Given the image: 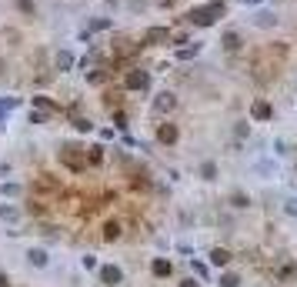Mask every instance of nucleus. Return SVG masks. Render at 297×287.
Returning a JSON list of instances; mask_svg holds the SVG:
<instances>
[{
    "instance_id": "obj_1",
    "label": "nucleus",
    "mask_w": 297,
    "mask_h": 287,
    "mask_svg": "<svg viewBox=\"0 0 297 287\" xmlns=\"http://www.w3.org/2000/svg\"><path fill=\"white\" fill-rule=\"evenodd\" d=\"M224 14H227L224 4H207V7L191 10V14H187V20H191V24H197V27H207V24H214L217 17H224Z\"/></svg>"
},
{
    "instance_id": "obj_2",
    "label": "nucleus",
    "mask_w": 297,
    "mask_h": 287,
    "mask_svg": "<svg viewBox=\"0 0 297 287\" xmlns=\"http://www.w3.org/2000/svg\"><path fill=\"white\" fill-rule=\"evenodd\" d=\"M177 107V97L170 94V90H164V94L154 97V114H170Z\"/></svg>"
},
{
    "instance_id": "obj_3",
    "label": "nucleus",
    "mask_w": 297,
    "mask_h": 287,
    "mask_svg": "<svg viewBox=\"0 0 297 287\" xmlns=\"http://www.w3.org/2000/svg\"><path fill=\"white\" fill-rule=\"evenodd\" d=\"M147 84H151V74H144V70L127 74V87H130V90H144Z\"/></svg>"
},
{
    "instance_id": "obj_4",
    "label": "nucleus",
    "mask_w": 297,
    "mask_h": 287,
    "mask_svg": "<svg viewBox=\"0 0 297 287\" xmlns=\"http://www.w3.org/2000/svg\"><path fill=\"white\" fill-rule=\"evenodd\" d=\"M121 267H114V264H107V267H100V280L104 284H121Z\"/></svg>"
},
{
    "instance_id": "obj_5",
    "label": "nucleus",
    "mask_w": 297,
    "mask_h": 287,
    "mask_svg": "<svg viewBox=\"0 0 297 287\" xmlns=\"http://www.w3.org/2000/svg\"><path fill=\"white\" fill-rule=\"evenodd\" d=\"M220 44H224V50H241V33H237V30H227L224 37H220Z\"/></svg>"
},
{
    "instance_id": "obj_6",
    "label": "nucleus",
    "mask_w": 297,
    "mask_h": 287,
    "mask_svg": "<svg viewBox=\"0 0 297 287\" xmlns=\"http://www.w3.org/2000/svg\"><path fill=\"white\" fill-rule=\"evenodd\" d=\"M144 40L147 44H157V40H170V33H167V27H151V30L144 33Z\"/></svg>"
},
{
    "instance_id": "obj_7",
    "label": "nucleus",
    "mask_w": 297,
    "mask_h": 287,
    "mask_svg": "<svg viewBox=\"0 0 297 287\" xmlns=\"http://www.w3.org/2000/svg\"><path fill=\"white\" fill-rule=\"evenodd\" d=\"M27 261H30L33 267H47V250H41V247L27 250Z\"/></svg>"
},
{
    "instance_id": "obj_8",
    "label": "nucleus",
    "mask_w": 297,
    "mask_h": 287,
    "mask_svg": "<svg viewBox=\"0 0 297 287\" xmlns=\"http://www.w3.org/2000/svg\"><path fill=\"white\" fill-rule=\"evenodd\" d=\"M254 24L257 27H277V17L271 10H261V14H254Z\"/></svg>"
},
{
    "instance_id": "obj_9",
    "label": "nucleus",
    "mask_w": 297,
    "mask_h": 287,
    "mask_svg": "<svg viewBox=\"0 0 297 287\" xmlns=\"http://www.w3.org/2000/svg\"><path fill=\"white\" fill-rule=\"evenodd\" d=\"M227 261H231V250H224V247H214V250H210V264H214V267H224Z\"/></svg>"
},
{
    "instance_id": "obj_10",
    "label": "nucleus",
    "mask_w": 297,
    "mask_h": 287,
    "mask_svg": "<svg viewBox=\"0 0 297 287\" xmlns=\"http://www.w3.org/2000/svg\"><path fill=\"white\" fill-rule=\"evenodd\" d=\"M250 114H254L257 120H267L274 111H271V104H267V100H257V104H254V111H250Z\"/></svg>"
},
{
    "instance_id": "obj_11",
    "label": "nucleus",
    "mask_w": 297,
    "mask_h": 287,
    "mask_svg": "<svg viewBox=\"0 0 297 287\" xmlns=\"http://www.w3.org/2000/svg\"><path fill=\"white\" fill-rule=\"evenodd\" d=\"M17 217H20V210H17L14 204H0V221H10V224H14Z\"/></svg>"
},
{
    "instance_id": "obj_12",
    "label": "nucleus",
    "mask_w": 297,
    "mask_h": 287,
    "mask_svg": "<svg viewBox=\"0 0 297 287\" xmlns=\"http://www.w3.org/2000/svg\"><path fill=\"white\" fill-rule=\"evenodd\" d=\"M201 177H204V181H217V164H214V160H204V164H201Z\"/></svg>"
},
{
    "instance_id": "obj_13",
    "label": "nucleus",
    "mask_w": 297,
    "mask_h": 287,
    "mask_svg": "<svg viewBox=\"0 0 297 287\" xmlns=\"http://www.w3.org/2000/svg\"><path fill=\"white\" fill-rule=\"evenodd\" d=\"M70 67H73V54L60 50V54H57V70H70Z\"/></svg>"
},
{
    "instance_id": "obj_14",
    "label": "nucleus",
    "mask_w": 297,
    "mask_h": 287,
    "mask_svg": "<svg viewBox=\"0 0 297 287\" xmlns=\"http://www.w3.org/2000/svg\"><path fill=\"white\" fill-rule=\"evenodd\" d=\"M174 140H177V130L170 127V124H164L161 127V144H174Z\"/></svg>"
},
{
    "instance_id": "obj_15",
    "label": "nucleus",
    "mask_w": 297,
    "mask_h": 287,
    "mask_svg": "<svg viewBox=\"0 0 297 287\" xmlns=\"http://www.w3.org/2000/svg\"><path fill=\"white\" fill-rule=\"evenodd\" d=\"M154 274H157V277H167V274H170V264L157 257V261H154Z\"/></svg>"
},
{
    "instance_id": "obj_16",
    "label": "nucleus",
    "mask_w": 297,
    "mask_h": 287,
    "mask_svg": "<svg viewBox=\"0 0 297 287\" xmlns=\"http://www.w3.org/2000/svg\"><path fill=\"white\" fill-rule=\"evenodd\" d=\"M17 194H20L17 184H0V197H17Z\"/></svg>"
},
{
    "instance_id": "obj_17",
    "label": "nucleus",
    "mask_w": 297,
    "mask_h": 287,
    "mask_svg": "<svg viewBox=\"0 0 297 287\" xmlns=\"http://www.w3.org/2000/svg\"><path fill=\"white\" fill-rule=\"evenodd\" d=\"M17 10H20V14H37L33 0H17Z\"/></svg>"
},
{
    "instance_id": "obj_18",
    "label": "nucleus",
    "mask_w": 297,
    "mask_h": 287,
    "mask_svg": "<svg viewBox=\"0 0 297 287\" xmlns=\"http://www.w3.org/2000/svg\"><path fill=\"white\" fill-rule=\"evenodd\" d=\"M237 284H241L237 274H224V277H220V287H237Z\"/></svg>"
},
{
    "instance_id": "obj_19",
    "label": "nucleus",
    "mask_w": 297,
    "mask_h": 287,
    "mask_svg": "<svg viewBox=\"0 0 297 287\" xmlns=\"http://www.w3.org/2000/svg\"><path fill=\"white\" fill-rule=\"evenodd\" d=\"M231 204H234V207H247V204H250V197H244V194H234V197H231Z\"/></svg>"
},
{
    "instance_id": "obj_20",
    "label": "nucleus",
    "mask_w": 297,
    "mask_h": 287,
    "mask_svg": "<svg viewBox=\"0 0 297 287\" xmlns=\"http://www.w3.org/2000/svg\"><path fill=\"white\" fill-rule=\"evenodd\" d=\"M284 210H287L290 217H297V197H290V200H284Z\"/></svg>"
},
{
    "instance_id": "obj_21",
    "label": "nucleus",
    "mask_w": 297,
    "mask_h": 287,
    "mask_svg": "<svg viewBox=\"0 0 297 287\" xmlns=\"http://www.w3.org/2000/svg\"><path fill=\"white\" fill-rule=\"evenodd\" d=\"M197 50H201V44H194V47L180 50V54H177V57H180V60H187V57H194V54H197Z\"/></svg>"
},
{
    "instance_id": "obj_22",
    "label": "nucleus",
    "mask_w": 297,
    "mask_h": 287,
    "mask_svg": "<svg viewBox=\"0 0 297 287\" xmlns=\"http://www.w3.org/2000/svg\"><path fill=\"white\" fill-rule=\"evenodd\" d=\"M33 104H37V107H44V111H54V104H50L47 97H33Z\"/></svg>"
},
{
    "instance_id": "obj_23",
    "label": "nucleus",
    "mask_w": 297,
    "mask_h": 287,
    "mask_svg": "<svg viewBox=\"0 0 297 287\" xmlns=\"http://www.w3.org/2000/svg\"><path fill=\"white\" fill-rule=\"evenodd\" d=\"M81 264H84V267H87V271H94V267H97V257H94V254H87V257H84Z\"/></svg>"
},
{
    "instance_id": "obj_24",
    "label": "nucleus",
    "mask_w": 297,
    "mask_h": 287,
    "mask_svg": "<svg viewBox=\"0 0 297 287\" xmlns=\"http://www.w3.org/2000/svg\"><path fill=\"white\" fill-rule=\"evenodd\" d=\"M117 234H121V224H107V237L114 240V237H117Z\"/></svg>"
},
{
    "instance_id": "obj_25",
    "label": "nucleus",
    "mask_w": 297,
    "mask_h": 287,
    "mask_svg": "<svg viewBox=\"0 0 297 287\" xmlns=\"http://www.w3.org/2000/svg\"><path fill=\"white\" fill-rule=\"evenodd\" d=\"M234 134H237V137H247L250 134V124H237V130H234Z\"/></svg>"
},
{
    "instance_id": "obj_26",
    "label": "nucleus",
    "mask_w": 297,
    "mask_h": 287,
    "mask_svg": "<svg viewBox=\"0 0 297 287\" xmlns=\"http://www.w3.org/2000/svg\"><path fill=\"white\" fill-rule=\"evenodd\" d=\"M180 287H201V284H197V280H184V284H180Z\"/></svg>"
},
{
    "instance_id": "obj_27",
    "label": "nucleus",
    "mask_w": 297,
    "mask_h": 287,
    "mask_svg": "<svg viewBox=\"0 0 297 287\" xmlns=\"http://www.w3.org/2000/svg\"><path fill=\"white\" fill-rule=\"evenodd\" d=\"M161 4H174V0H161Z\"/></svg>"
},
{
    "instance_id": "obj_28",
    "label": "nucleus",
    "mask_w": 297,
    "mask_h": 287,
    "mask_svg": "<svg viewBox=\"0 0 297 287\" xmlns=\"http://www.w3.org/2000/svg\"><path fill=\"white\" fill-rule=\"evenodd\" d=\"M244 4H257V0H244Z\"/></svg>"
}]
</instances>
